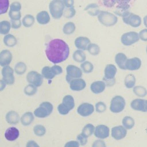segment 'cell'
<instances>
[{
    "label": "cell",
    "mask_w": 147,
    "mask_h": 147,
    "mask_svg": "<svg viewBox=\"0 0 147 147\" xmlns=\"http://www.w3.org/2000/svg\"><path fill=\"white\" fill-rule=\"evenodd\" d=\"M46 56L51 62L56 64L65 60L69 55L68 45L63 40L55 38L51 40L45 49Z\"/></svg>",
    "instance_id": "1"
},
{
    "label": "cell",
    "mask_w": 147,
    "mask_h": 147,
    "mask_svg": "<svg viewBox=\"0 0 147 147\" xmlns=\"http://www.w3.org/2000/svg\"><path fill=\"white\" fill-rule=\"evenodd\" d=\"M75 107V100L71 95L64 96L62 100V103L57 106V111L61 115H67Z\"/></svg>",
    "instance_id": "2"
},
{
    "label": "cell",
    "mask_w": 147,
    "mask_h": 147,
    "mask_svg": "<svg viewBox=\"0 0 147 147\" xmlns=\"http://www.w3.org/2000/svg\"><path fill=\"white\" fill-rule=\"evenodd\" d=\"M64 4L61 0H52L49 5V10L52 17L55 19H60L63 15Z\"/></svg>",
    "instance_id": "3"
},
{
    "label": "cell",
    "mask_w": 147,
    "mask_h": 147,
    "mask_svg": "<svg viewBox=\"0 0 147 147\" xmlns=\"http://www.w3.org/2000/svg\"><path fill=\"white\" fill-rule=\"evenodd\" d=\"M98 19L101 24L106 26H114L118 21V18L115 14L107 11H100Z\"/></svg>",
    "instance_id": "4"
},
{
    "label": "cell",
    "mask_w": 147,
    "mask_h": 147,
    "mask_svg": "<svg viewBox=\"0 0 147 147\" xmlns=\"http://www.w3.org/2000/svg\"><path fill=\"white\" fill-rule=\"evenodd\" d=\"M53 105L49 102H42L34 111V115L40 118L48 117L53 111Z\"/></svg>",
    "instance_id": "5"
},
{
    "label": "cell",
    "mask_w": 147,
    "mask_h": 147,
    "mask_svg": "<svg viewBox=\"0 0 147 147\" xmlns=\"http://www.w3.org/2000/svg\"><path fill=\"white\" fill-rule=\"evenodd\" d=\"M126 105L125 99L120 95L114 96L111 100L110 110L114 113H119L123 110Z\"/></svg>",
    "instance_id": "6"
},
{
    "label": "cell",
    "mask_w": 147,
    "mask_h": 147,
    "mask_svg": "<svg viewBox=\"0 0 147 147\" xmlns=\"http://www.w3.org/2000/svg\"><path fill=\"white\" fill-rule=\"evenodd\" d=\"M65 79L68 83H70L72 80L80 78L82 76V70L78 67L74 65H68L66 67Z\"/></svg>",
    "instance_id": "7"
},
{
    "label": "cell",
    "mask_w": 147,
    "mask_h": 147,
    "mask_svg": "<svg viewBox=\"0 0 147 147\" xmlns=\"http://www.w3.org/2000/svg\"><path fill=\"white\" fill-rule=\"evenodd\" d=\"M139 39L138 33L133 31L125 33L121 37V41L125 46L131 45L138 41Z\"/></svg>",
    "instance_id": "8"
},
{
    "label": "cell",
    "mask_w": 147,
    "mask_h": 147,
    "mask_svg": "<svg viewBox=\"0 0 147 147\" xmlns=\"http://www.w3.org/2000/svg\"><path fill=\"white\" fill-rule=\"evenodd\" d=\"M43 78L42 74H40L35 71L29 72L26 76V80L28 83L32 84L37 87H40L42 84Z\"/></svg>",
    "instance_id": "9"
},
{
    "label": "cell",
    "mask_w": 147,
    "mask_h": 147,
    "mask_svg": "<svg viewBox=\"0 0 147 147\" xmlns=\"http://www.w3.org/2000/svg\"><path fill=\"white\" fill-rule=\"evenodd\" d=\"M123 22L133 28H138L141 24V18L136 14L130 13L126 16L122 17Z\"/></svg>",
    "instance_id": "10"
},
{
    "label": "cell",
    "mask_w": 147,
    "mask_h": 147,
    "mask_svg": "<svg viewBox=\"0 0 147 147\" xmlns=\"http://www.w3.org/2000/svg\"><path fill=\"white\" fill-rule=\"evenodd\" d=\"M1 73L2 76V79L6 82L7 85H11L14 84L15 82L14 70L9 65L3 67Z\"/></svg>",
    "instance_id": "11"
},
{
    "label": "cell",
    "mask_w": 147,
    "mask_h": 147,
    "mask_svg": "<svg viewBox=\"0 0 147 147\" xmlns=\"http://www.w3.org/2000/svg\"><path fill=\"white\" fill-rule=\"evenodd\" d=\"M94 111V106L89 103H83L80 104L78 109V113L82 117H87L93 113Z\"/></svg>",
    "instance_id": "12"
},
{
    "label": "cell",
    "mask_w": 147,
    "mask_h": 147,
    "mask_svg": "<svg viewBox=\"0 0 147 147\" xmlns=\"http://www.w3.org/2000/svg\"><path fill=\"white\" fill-rule=\"evenodd\" d=\"M112 137L116 140H120L125 138L127 134V129L121 125L114 126L111 129Z\"/></svg>",
    "instance_id": "13"
},
{
    "label": "cell",
    "mask_w": 147,
    "mask_h": 147,
    "mask_svg": "<svg viewBox=\"0 0 147 147\" xmlns=\"http://www.w3.org/2000/svg\"><path fill=\"white\" fill-rule=\"evenodd\" d=\"M94 134L96 138L105 139L109 136L110 129L105 125H99L95 127Z\"/></svg>",
    "instance_id": "14"
},
{
    "label": "cell",
    "mask_w": 147,
    "mask_h": 147,
    "mask_svg": "<svg viewBox=\"0 0 147 147\" xmlns=\"http://www.w3.org/2000/svg\"><path fill=\"white\" fill-rule=\"evenodd\" d=\"M141 66V60L140 58L134 57L127 59L125 64L126 69L130 71H136L140 69Z\"/></svg>",
    "instance_id": "15"
},
{
    "label": "cell",
    "mask_w": 147,
    "mask_h": 147,
    "mask_svg": "<svg viewBox=\"0 0 147 147\" xmlns=\"http://www.w3.org/2000/svg\"><path fill=\"white\" fill-rule=\"evenodd\" d=\"M13 58L12 53L8 49L1 51L0 53V65L2 67L8 65L11 61Z\"/></svg>",
    "instance_id": "16"
},
{
    "label": "cell",
    "mask_w": 147,
    "mask_h": 147,
    "mask_svg": "<svg viewBox=\"0 0 147 147\" xmlns=\"http://www.w3.org/2000/svg\"><path fill=\"white\" fill-rule=\"evenodd\" d=\"M86 86V82L81 78L75 79L69 83V87L72 91H79L83 90L85 88Z\"/></svg>",
    "instance_id": "17"
},
{
    "label": "cell",
    "mask_w": 147,
    "mask_h": 147,
    "mask_svg": "<svg viewBox=\"0 0 147 147\" xmlns=\"http://www.w3.org/2000/svg\"><path fill=\"white\" fill-rule=\"evenodd\" d=\"M75 45L78 49L85 51L87 49L90 44V40L88 38L84 36H80L75 40Z\"/></svg>",
    "instance_id": "18"
},
{
    "label": "cell",
    "mask_w": 147,
    "mask_h": 147,
    "mask_svg": "<svg viewBox=\"0 0 147 147\" xmlns=\"http://www.w3.org/2000/svg\"><path fill=\"white\" fill-rule=\"evenodd\" d=\"M117 69L116 67L112 64H107L104 70V78L106 80H112L115 79Z\"/></svg>",
    "instance_id": "19"
},
{
    "label": "cell",
    "mask_w": 147,
    "mask_h": 147,
    "mask_svg": "<svg viewBox=\"0 0 147 147\" xmlns=\"http://www.w3.org/2000/svg\"><path fill=\"white\" fill-rule=\"evenodd\" d=\"M20 136L19 130L15 127L7 128L5 132V137L8 141H14L17 140Z\"/></svg>",
    "instance_id": "20"
},
{
    "label": "cell",
    "mask_w": 147,
    "mask_h": 147,
    "mask_svg": "<svg viewBox=\"0 0 147 147\" xmlns=\"http://www.w3.org/2000/svg\"><path fill=\"white\" fill-rule=\"evenodd\" d=\"M106 83L104 81H95L90 85V90L94 94H98L104 91L106 88Z\"/></svg>",
    "instance_id": "21"
},
{
    "label": "cell",
    "mask_w": 147,
    "mask_h": 147,
    "mask_svg": "<svg viewBox=\"0 0 147 147\" xmlns=\"http://www.w3.org/2000/svg\"><path fill=\"white\" fill-rule=\"evenodd\" d=\"M5 119L6 122L10 125H16L20 120L19 114L13 110L9 111L6 113Z\"/></svg>",
    "instance_id": "22"
},
{
    "label": "cell",
    "mask_w": 147,
    "mask_h": 147,
    "mask_svg": "<svg viewBox=\"0 0 147 147\" xmlns=\"http://www.w3.org/2000/svg\"><path fill=\"white\" fill-rule=\"evenodd\" d=\"M129 9L130 5L128 3L118 4V5L116 6V9L114 10V13L118 16L124 17L130 13Z\"/></svg>",
    "instance_id": "23"
},
{
    "label": "cell",
    "mask_w": 147,
    "mask_h": 147,
    "mask_svg": "<svg viewBox=\"0 0 147 147\" xmlns=\"http://www.w3.org/2000/svg\"><path fill=\"white\" fill-rule=\"evenodd\" d=\"M145 101L142 99H135L131 102L130 107L134 110L146 112L145 109Z\"/></svg>",
    "instance_id": "24"
},
{
    "label": "cell",
    "mask_w": 147,
    "mask_h": 147,
    "mask_svg": "<svg viewBox=\"0 0 147 147\" xmlns=\"http://www.w3.org/2000/svg\"><path fill=\"white\" fill-rule=\"evenodd\" d=\"M37 21L39 24L45 25L49 22L50 16L49 13L45 10L40 11L36 16Z\"/></svg>",
    "instance_id": "25"
},
{
    "label": "cell",
    "mask_w": 147,
    "mask_h": 147,
    "mask_svg": "<svg viewBox=\"0 0 147 147\" xmlns=\"http://www.w3.org/2000/svg\"><path fill=\"white\" fill-rule=\"evenodd\" d=\"M127 58L123 53H118L115 56V61L118 67L121 69H126L125 64Z\"/></svg>",
    "instance_id": "26"
},
{
    "label": "cell",
    "mask_w": 147,
    "mask_h": 147,
    "mask_svg": "<svg viewBox=\"0 0 147 147\" xmlns=\"http://www.w3.org/2000/svg\"><path fill=\"white\" fill-rule=\"evenodd\" d=\"M34 115L32 112H26L21 117L20 121L24 126L30 125L34 121Z\"/></svg>",
    "instance_id": "27"
},
{
    "label": "cell",
    "mask_w": 147,
    "mask_h": 147,
    "mask_svg": "<svg viewBox=\"0 0 147 147\" xmlns=\"http://www.w3.org/2000/svg\"><path fill=\"white\" fill-rule=\"evenodd\" d=\"M84 10L91 16H96L100 13L99 6L96 3H90L85 8Z\"/></svg>",
    "instance_id": "28"
},
{
    "label": "cell",
    "mask_w": 147,
    "mask_h": 147,
    "mask_svg": "<svg viewBox=\"0 0 147 147\" xmlns=\"http://www.w3.org/2000/svg\"><path fill=\"white\" fill-rule=\"evenodd\" d=\"M3 43L8 47H13L17 43L16 37L11 34H7L3 37Z\"/></svg>",
    "instance_id": "29"
},
{
    "label": "cell",
    "mask_w": 147,
    "mask_h": 147,
    "mask_svg": "<svg viewBox=\"0 0 147 147\" xmlns=\"http://www.w3.org/2000/svg\"><path fill=\"white\" fill-rule=\"evenodd\" d=\"M72 58L76 62L83 63L86 60V55L83 50L78 49L74 52Z\"/></svg>",
    "instance_id": "30"
},
{
    "label": "cell",
    "mask_w": 147,
    "mask_h": 147,
    "mask_svg": "<svg viewBox=\"0 0 147 147\" xmlns=\"http://www.w3.org/2000/svg\"><path fill=\"white\" fill-rule=\"evenodd\" d=\"M136 77L133 74H128L127 75L124 80V84L126 88H133L136 84Z\"/></svg>",
    "instance_id": "31"
},
{
    "label": "cell",
    "mask_w": 147,
    "mask_h": 147,
    "mask_svg": "<svg viewBox=\"0 0 147 147\" xmlns=\"http://www.w3.org/2000/svg\"><path fill=\"white\" fill-rule=\"evenodd\" d=\"M122 125L127 129L130 130L132 129L135 124L134 119L130 116H125L122 121Z\"/></svg>",
    "instance_id": "32"
},
{
    "label": "cell",
    "mask_w": 147,
    "mask_h": 147,
    "mask_svg": "<svg viewBox=\"0 0 147 147\" xmlns=\"http://www.w3.org/2000/svg\"><path fill=\"white\" fill-rule=\"evenodd\" d=\"M76 29L75 25L72 22H68L64 24L63 28V32L65 34H72Z\"/></svg>",
    "instance_id": "33"
},
{
    "label": "cell",
    "mask_w": 147,
    "mask_h": 147,
    "mask_svg": "<svg viewBox=\"0 0 147 147\" xmlns=\"http://www.w3.org/2000/svg\"><path fill=\"white\" fill-rule=\"evenodd\" d=\"M34 17L31 14H27L24 17L22 20V24L26 28L31 27L34 23Z\"/></svg>",
    "instance_id": "34"
},
{
    "label": "cell",
    "mask_w": 147,
    "mask_h": 147,
    "mask_svg": "<svg viewBox=\"0 0 147 147\" xmlns=\"http://www.w3.org/2000/svg\"><path fill=\"white\" fill-rule=\"evenodd\" d=\"M11 27V23L7 21L3 20L0 22V33L2 34H7Z\"/></svg>",
    "instance_id": "35"
},
{
    "label": "cell",
    "mask_w": 147,
    "mask_h": 147,
    "mask_svg": "<svg viewBox=\"0 0 147 147\" xmlns=\"http://www.w3.org/2000/svg\"><path fill=\"white\" fill-rule=\"evenodd\" d=\"M95 128L94 126L91 123L86 124L82 129L81 133L88 138L94 133Z\"/></svg>",
    "instance_id": "36"
},
{
    "label": "cell",
    "mask_w": 147,
    "mask_h": 147,
    "mask_svg": "<svg viewBox=\"0 0 147 147\" xmlns=\"http://www.w3.org/2000/svg\"><path fill=\"white\" fill-rule=\"evenodd\" d=\"M133 91L138 97H144L147 94V90L141 86H134L133 88Z\"/></svg>",
    "instance_id": "37"
},
{
    "label": "cell",
    "mask_w": 147,
    "mask_h": 147,
    "mask_svg": "<svg viewBox=\"0 0 147 147\" xmlns=\"http://www.w3.org/2000/svg\"><path fill=\"white\" fill-rule=\"evenodd\" d=\"M27 66L24 62L17 63L14 67V71L17 75H23L26 71Z\"/></svg>",
    "instance_id": "38"
},
{
    "label": "cell",
    "mask_w": 147,
    "mask_h": 147,
    "mask_svg": "<svg viewBox=\"0 0 147 147\" xmlns=\"http://www.w3.org/2000/svg\"><path fill=\"white\" fill-rule=\"evenodd\" d=\"M41 74L44 78L48 80H51L55 76L51 70V67L49 66H45L42 68L41 70Z\"/></svg>",
    "instance_id": "39"
},
{
    "label": "cell",
    "mask_w": 147,
    "mask_h": 147,
    "mask_svg": "<svg viewBox=\"0 0 147 147\" xmlns=\"http://www.w3.org/2000/svg\"><path fill=\"white\" fill-rule=\"evenodd\" d=\"M80 68L83 72L89 74L92 72L94 69V65L91 62L88 61H84L80 64Z\"/></svg>",
    "instance_id": "40"
},
{
    "label": "cell",
    "mask_w": 147,
    "mask_h": 147,
    "mask_svg": "<svg viewBox=\"0 0 147 147\" xmlns=\"http://www.w3.org/2000/svg\"><path fill=\"white\" fill-rule=\"evenodd\" d=\"M90 54L92 56H96L100 53V47L98 45L94 43H90L87 49Z\"/></svg>",
    "instance_id": "41"
},
{
    "label": "cell",
    "mask_w": 147,
    "mask_h": 147,
    "mask_svg": "<svg viewBox=\"0 0 147 147\" xmlns=\"http://www.w3.org/2000/svg\"><path fill=\"white\" fill-rule=\"evenodd\" d=\"M37 87H36V86L29 83V84H28L27 86H25V87L24 89V92L28 96L33 95L37 91Z\"/></svg>",
    "instance_id": "42"
},
{
    "label": "cell",
    "mask_w": 147,
    "mask_h": 147,
    "mask_svg": "<svg viewBox=\"0 0 147 147\" xmlns=\"http://www.w3.org/2000/svg\"><path fill=\"white\" fill-rule=\"evenodd\" d=\"M33 132L36 136L41 137L45 134L46 129L43 125H35L33 127Z\"/></svg>",
    "instance_id": "43"
},
{
    "label": "cell",
    "mask_w": 147,
    "mask_h": 147,
    "mask_svg": "<svg viewBox=\"0 0 147 147\" xmlns=\"http://www.w3.org/2000/svg\"><path fill=\"white\" fill-rule=\"evenodd\" d=\"M75 14L76 11L73 7H66L63 12V16L66 18H71L75 16Z\"/></svg>",
    "instance_id": "44"
},
{
    "label": "cell",
    "mask_w": 147,
    "mask_h": 147,
    "mask_svg": "<svg viewBox=\"0 0 147 147\" xmlns=\"http://www.w3.org/2000/svg\"><path fill=\"white\" fill-rule=\"evenodd\" d=\"M9 6V0H0V14H3L7 11Z\"/></svg>",
    "instance_id": "45"
},
{
    "label": "cell",
    "mask_w": 147,
    "mask_h": 147,
    "mask_svg": "<svg viewBox=\"0 0 147 147\" xmlns=\"http://www.w3.org/2000/svg\"><path fill=\"white\" fill-rule=\"evenodd\" d=\"M106 105L103 102H98L95 104V110L98 113H103L106 110Z\"/></svg>",
    "instance_id": "46"
},
{
    "label": "cell",
    "mask_w": 147,
    "mask_h": 147,
    "mask_svg": "<svg viewBox=\"0 0 147 147\" xmlns=\"http://www.w3.org/2000/svg\"><path fill=\"white\" fill-rule=\"evenodd\" d=\"M9 16L10 18V20H20L21 17V14L20 11H15L12 10H9Z\"/></svg>",
    "instance_id": "47"
},
{
    "label": "cell",
    "mask_w": 147,
    "mask_h": 147,
    "mask_svg": "<svg viewBox=\"0 0 147 147\" xmlns=\"http://www.w3.org/2000/svg\"><path fill=\"white\" fill-rule=\"evenodd\" d=\"M21 9V4L19 2H13L10 5V10L15 11H20Z\"/></svg>",
    "instance_id": "48"
},
{
    "label": "cell",
    "mask_w": 147,
    "mask_h": 147,
    "mask_svg": "<svg viewBox=\"0 0 147 147\" xmlns=\"http://www.w3.org/2000/svg\"><path fill=\"white\" fill-rule=\"evenodd\" d=\"M76 140L80 145H85L87 142V137L83 135L82 133L77 136Z\"/></svg>",
    "instance_id": "49"
},
{
    "label": "cell",
    "mask_w": 147,
    "mask_h": 147,
    "mask_svg": "<svg viewBox=\"0 0 147 147\" xmlns=\"http://www.w3.org/2000/svg\"><path fill=\"white\" fill-rule=\"evenodd\" d=\"M51 70L55 76L61 74L63 72V69L61 67L58 65H54L51 67Z\"/></svg>",
    "instance_id": "50"
},
{
    "label": "cell",
    "mask_w": 147,
    "mask_h": 147,
    "mask_svg": "<svg viewBox=\"0 0 147 147\" xmlns=\"http://www.w3.org/2000/svg\"><path fill=\"white\" fill-rule=\"evenodd\" d=\"M140 39L143 41H147V29H144L140 31L139 33Z\"/></svg>",
    "instance_id": "51"
},
{
    "label": "cell",
    "mask_w": 147,
    "mask_h": 147,
    "mask_svg": "<svg viewBox=\"0 0 147 147\" xmlns=\"http://www.w3.org/2000/svg\"><path fill=\"white\" fill-rule=\"evenodd\" d=\"M106 145L105 143V141L102 140V139L97 140L94 142V143L92 145V147H105Z\"/></svg>",
    "instance_id": "52"
},
{
    "label": "cell",
    "mask_w": 147,
    "mask_h": 147,
    "mask_svg": "<svg viewBox=\"0 0 147 147\" xmlns=\"http://www.w3.org/2000/svg\"><path fill=\"white\" fill-rule=\"evenodd\" d=\"M21 22L20 21V20H11V28L15 29H18L21 27Z\"/></svg>",
    "instance_id": "53"
},
{
    "label": "cell",
    "mask_w": 147,
    "mask_h": 147,
    "mask_svg": "<svg viewBox=\"0 0 147 147\" xmlns=\"http://www.w3.org/2000/svg\"><path fill=\"white\" fill-rule=\"evenodd\" d=\"M116 3V0H103V4L107 7H111L114 6Z\"/></svg>",
    "instance_id": "54"
},
{
    "label": "cell",
    "mask_w": 147,
    "mask_h": 147,
    "mask_svg": "<svg viewBox=\"0 0 147 147\" xmlns=\"http://www.w3.org/2000/svg\"><path fill=\"white\" fill-rule=\"evenodd\" d=\"M79 143L78 141H69L68 142H67L65 144V146H74V147H78L79 146Z\"/></svg>",
    "instance_id": "55"
},
{
    "label": "cell",
    "mask_w": 147,
    "mask_h": 147,
    "mask_svg": "<svg viewBox=\"0 0 147 147\" xmlns=\"http://www.w3.org/2000/svg\"><path fill=\"white\" fill-rule=\"evenodd\" d=\"M66 7H73L74 5V0H62Z\"/></svg>",
    "instance_id": "56"
},
{
    "label": "cell",
    "mask_w": 147,
    "mask_h": 147,
    "mask_svg": "<svg viewBox=\"0 0 147 147\" xmlns=\"http://www.w3.org/2000/svg\"><path fill=\"white\" fill-rule=\"evenodd\" d=\"M26 146H38V145L34 141H29L26 144Z\"/></svg>",
    "instance_id": "57"
},
{
    "label": "cell",
    "mask_w": 147,
    "mask_h": 147,
    "mask_svg": "<svg viewBox=\"0 0 147 147\" xmlns=\"http://www.w3.org/2000/svg\"><path fill=\"white\" fill-rule=\"evenodd\" d=\"M118 4H126L129 3L131 0H116Z\"/></svg>",
    "instance_id": "58"
},
{
    "label": "cell",
    "mask_w": 147,
    "mask_h": 147,
    "mask_svg": "<svg viewBox=\"0 0 147 147\" xmlns=\"http://www.w3.org/2000/svg\"><path fill=\"white\" fill-rule=\"evenodd\" d=\"M0 82H1V91H2L5 88L6 85L7 84L6 83V82L3 79H1Z\"/></svg>",
    "instance_id": "59"
},
{
    "label": "cell",
    "mask_w": 147,
    "mask_h": 147,
    "mask_svg": "<svg viewBox=\"0 0 147 147\" xmlns=\"http://www.w3.org/2000/svg\"><path fill=\"white\" fill-rule=\"evenodd\" d=\"M143 22L146 28H147V15L145 16L143 18Z\"/></svg>",
    "instance_id": "60"
},
{
    "label": "cell",
    "mask_w": 147,
    "mask_h": 147,
    "mask_svg": "<svg viewBox=\"0 0 147 147\" xmlns=\"http://www.w3.org/2000/svg\"><path fill=\"white\" fill-rule=\"evenodd\" d=\"M145 111H147V100H145Z\"/></svg>",
    "instance_id": "61"
},
{
    "label": "cell",
    "mask_w": 147,
    "mask_h": 147,
    "mask_svg": "<svg viewBox=\"0 0 147 147\" xmlns=\"http://www.w3.org/2000/svg\"><path fill=\"white\" fill-rule=\"evenodd\" d=\"M146 53H147V47H146Z\"/></svg>",
    "instance_id": "62"
},
{
    "label": "cell",
    "mask_w": 147,
    "mask_h": 147,
    "mask_svg": "<svg viewBox=\"0 0 147 147\" xmlns=\"http://www.w3.org/2000/svg\"><path fill=\"white\" fill-rule=\"evenodd\" d=\"M146 133H147V128H146Z\"/></svg>",
    "instance_id": "63"
}]
</instances>
